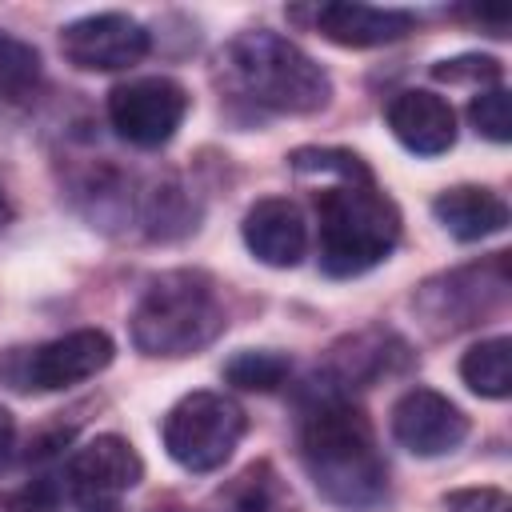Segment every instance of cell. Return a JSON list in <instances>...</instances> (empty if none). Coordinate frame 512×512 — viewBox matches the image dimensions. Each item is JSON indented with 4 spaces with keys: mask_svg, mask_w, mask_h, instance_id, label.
Returning <instances> with one entry per match:
<instances>
[{
    "mask_svg": "<svg viewBox=\"0 0 512 512\" xmlns=\"http://www.w3.org/2000/svg\"><path fill=\"white\" fill-rule=\"evenodd\" d=\"M460 380L484 400H508L512 396V340L488 336L472 344L460 356Z\"/></svg>",
    "mask_w": 512,
    "mask_h": 512,
    "instance_id": "17",
    "label": "cell"
},
{
    "mask_svg": "<svg viewBox=\"0 0 512 512\" xmlns=\"http://www.w3.org/2000/svg\"><path fill=\"white\" fill-rule=\"evenodd\" d=\"M60 492L52 480H32L24 488L0 492V512H56Z\"/></svg>",
    "mask_w": 512,
    "mask_h": 512,
    "instance_id": "23",
    "label": "cell"
},
{
    "mask_svg": "<svg viewBox=\"0 0 512 512\" xmlns=\"http://www.w3.org/2000/svg\"><path fill=\"white\" fill-rule=\"evenodd\" d=\"M468 120L480 136H488L492 144H508L512 140V104H508V92L496 84V88H484L468 100Z\"/></svg>",
    "mask_w": 512,
    "mask_h": 512,
    "instance_id": "21",
    "label": "cell"
},
{
    "mask_svg": "<svg viewBox=\"0 0 512 512\" xmlns=\"http://www.w3.org/2000/svg\"><path fill=\"white\" fill-rule=\"evenodd\" d=\"M116 356V344L104 328H76L64 332L24 356V388L60 392L100 376Z\"/></svg>",
    "mask_w": 512,
    "mask_h": 512,
    "instance_id": "9",
    "label": "cell"
},
{
    "mask_svg": "<svg viewBox=\"0 0 512 512\" xmlns=\"http://www.w3.org/2000/svg\"><path fill=\"white\" fill-rule=\"evenodd\" d=\"M40 80H44L40 52L20 36L0 32V100L20 104V100L36 96Z\"/></svg>",
    "mask_w": 512,
    "mask_h": 512,
    "instance_id": "18",
    "label": "cell"
},
{
    "mask_svg": "<svg viewBox=\"0 0 512 512\" xmlns=\"http://www.w3.org/2000/svg\"><path fill=\"white\" fill-rule=\"evenodd\" d=\"M228 316L216 284L204 272H164L156 276L128 316L132 344L144 356H192L224 332Z\"/></svg>",
    "mask_w": 512,
    "mask_h": 512,
    "instance_id": "3",
    "label": "cell"
},
{
    "mask_svg": "<svg viewBox=\"0 0 512 512\" xmlns=\"http://www.w3.org/2000/svg\"><path fill=\"white\" fill-rule=\"evenodd\" d=\"M432 76L444 80V84H472L476 92H484V88L500 84L504 68H500L496 56H452V60H440L432 68Z\"/></svg>",
    "mask_w": 512,
    "mask_h": 512,
    "instance_id": "22",
    "label": "cell"
},
{
    "mask_svg": "<svg viewBox=\"0 0 512 512\" xmlns=\"http://www.w3.org/2000/svg\"><path fill=\"white\" fill-rule=\"evenodd\" d=\"M188 92L172 76H136L108 92V124L136 148H160L188 116Z\"/></svg>",
    "mask_w": 512,
    "mask_h": 512,
    "instance_id": "6",
    "label": "cell"
},
{
    "mask_svg": "<svg viewBox=\"0 0 512 512\" xmlns=\"http://www.w3.org/2000/svg\"><path fill=\"white\" fill-rule=\"evenodd\" d=\"M244 248L268 268H296L308 252V220L296 200L264 196L244 212Z\"/></svg>",
    "mask_w": 512,
    "mask_h": 512,
    "instance_id": "12",
    "label": "cell"
},
{
    "mask_svg": "<svg viewBox=\"0 0 512 512\" xmlns=\"http://www.w3.org/2000/svg\"><path fill=\"white\" fill-rule=\"evenodd\" d=\"M384 116H388L392 136L416 156H444L456 144V112L444 96L428 88L396 92Z\"/></svg>",
    "mask_w": 512,
    "mask_h": 512,
    "instance_id": "13",
    "label": "cell"
},
{
    "mask_svg": "<svg viewBox=\"0 0 512 512\" xmlns=\"http://www.w3.org/2000/svg\"><path fill=\"white\" fill-rule=\"evenodd\" d=\"M288 164L300 176H336V180H368V164L348 148H296Z\"/></svg>",
    "mask_w": 512,
    "mask_h": 512,
    "instance_id": "20",
    "label": "cell"
},
{
    "mask_svg": "<svg viewBox=\"0 0 512 512\" xmlns=\"http://www.w3.org/2000/svg\"><path fill=\"white\" fill-rule=\"evenodd\" d=\"M508 288V272H504V256H496L488 268H464L444 276L440 284H424L420 292V308L428 320H440V332H456L476 324L488 308H496L504 300Z\"/></svg>",
    "mask_w": 512,
    "mask_h": 512,
    "instance_id": "11",
    "label": "cell"
},
{
    "mask_svg": "<svg viewBox=\"0 0 512 512\" xmlns=\"http://www.w3.org/2000/svg\"><path fill=\"white\" fill-rule=\"evenodd\" d=\"M204 512H296V496L268 460H256L224 480L208 496Z\"/></svg>",
    "mask_w": 512,
    "mask_h": 512,
    "instance_id": "16",
    "label": "cell"
},
{
    "mask_svg": "<svg viewBox=\"0 0 512 512\" xmlns=\"http://www.w3.org/2000/svg\"><path fill=\"white\" fill-rule=\"evenodd\" d=\"M392 436L420 460L448 456L468 436V416L436 388H408L392 404Z\"/></svg>",
    "mask_w": 512,
    "mask_h": 512,
    "instance_id": "10",
    "label": "cell"
},
{
    "mask_svg": "<svg viewBox=\"0 0 512 512\" xmlns=\"http://www.w3.org/2000/svg\"><path fill=\"white\" fill-rule=\"evenodd\" d=\"M300 456L316 492L348 512L376 508L388 492V464L376 448L372 420L344 396L316 400L300 428Z\"/></svg>",
    "mask_w": 512,
    "mask_h": 512,
    "instance_id": "1",
    "label": "cell"
},
{
    "mask_svg": "<svg viewBox=\"0 0 512 512\" xmlns=\"http://www.w3.org/2000/svg\"><path fill=\"white\" fill-rule=\"evenodd\" d=\"M12 448H16V420H12V412L0 404V468L8 464Z\"/></svg>",
    "mask_w": 512,
    "mask_h": 512,
    "instance_id": "25",
    "label": "cell"
},
{
    "mask_svg": "<svg viewBox=\"0 0 512 512\" xmlns=\"http://www.w3.org/2000/svg\"><path fill=\"white\" fill-rule=\"evenodd\" d=\"M400 240V208L376 180H336L316 192V256L336 280L364 276L392 256Z\"/></svg>",
    "mask_w": 512,
    "mask_h": 512,
    "instance_id": "2",
    "label": "cell"
},
{
    "mask_svg": "<svg viewBox=\"0 0 512 512\" xmlns=\"http://www.w3.org/2000/svg\"><path fill=\"white\" fill-rule=\"evenodd\" d=\"M64 480H68V496L84 512H112L144 480V460L132 448V440L104 432L68 456Z\"/></svg>",
    "mask_w": 512,
    "mask_h": 512,
    "instance_id": "7",
    "label": "cell"
},
{
    "mask_svg": "<svg viewBox=\"0 0 512 512\" xmlns=\"http://www.w3.org/2000/svg\"><path fill=\"white\" fill-rule=\"evenodd\" d=\"M12 224V204H8V192H4V184H0V232Z\"/></svg>",
    "mask_w": 512,
    "mask_h": 512,
    "instance_id": "26",
    "label": "cell"
},
{
    "mask_svg": "<svg viewBox=\"0 0 512 512\" xmlns=\"http://www.w3.org/2000/svg\"><path fill=\"white\" fill-rule=\"evenodd\" d=\"M316 32L340 48H380L392 40H404L416 28V16L404 8H376V4H320L316 8Z\"/></svg>",
    "mask_w": 512,
    "mask_h": 512,
    "instance_id": "14",
    "label": "cell"
},
{
    "mask_svg": "<svg viewBox=\"0 0 512 512\" xmlns=\"http://www.w3.org/2000/svg\"><path fill=\"white\" fill-rule=\"evenodd\" d=\"M432 216L444 224L448 236H456L464 244L488 240V236H496V232L508 228V204L492 188H480V184L444 188L432 200Z\"/></svg>",
    "mask_w": 512,
    "mask_h": 512,
    "instance_id": "15",
    "label": "cell"
},
{
    "mask_svg": "<svg viewBox=\"0 0 512 512\" xmlns=\"http://www.w3.org/2000/svg\"><path fill=\"white\" fill-rule=\"evenodd\" d=\"M444 508L448 512H512V500L500 488H460L444 496Z\"/></svg>",
    "mask_w": 512,
    "mask_h": 512,
    "instance_id": "24",
    "label": "cell"
},
{
    "mask_svg": "<svg viewBox=\"0 0 512 512\" xmlns=\"http://www.w3.org/2000/svg\"><path fill=\"white\" fill-rule=\"evenodd\" d=\"M288 376H292V360L284 352H268V348H260V352L244 348L224 364V380L240 392H276Z\"/></svg>",
    "mask_w": 512,
    "mask_h": 512,
    "instance_id": "19",
    "label": "cell"
},
{
    "mask_svg": "<svg viewBox=\"0 0 512 512\" xmlns=\"http://www.w3.org/2000/svg\"><path fill=\"white\" fill-rule=\"evenodd\" d=\"M60 52L80 72H120L148 56V28L128 12H92L60 28Z\"/></svg>",
    "mask_w": 512,
    "mask_h": 512,
    "instance_id": "8",
    "label": "cell"
},
{
    "mask_svg": "<svg viewBox=\"0 0 512 512\" xmlns=\"http://www.w3.org/2000/svg\"><path fill=\"white\" fill-rule=\"evenodd\" d=\"M224 68L232 84L260 108L288 112V116H308L320 112L332 100V80L328 72L292 40L252 28L240 32L224 48Z\"/></svg>",
    "mask_w": 512,
    "mask_h": 512,
    "instance_id": "4",
    "label": "cell"
},
{
    "mask_svg": "<svg viewBox=\"0 0 512 512\" xmlns=\"http://www.w3.org/2000/svg\"><path fill=\"white\" fill-rule=\"evenodd\" d=\"M248 428L244 408L224 392H188L164 416V452L184 472H216L236 452Z\"/></svg>",
    "mask_w": 512,
    "mask_h": 512,
    "instance_id": "5",
    "label": "cell"
}]
</instances>
